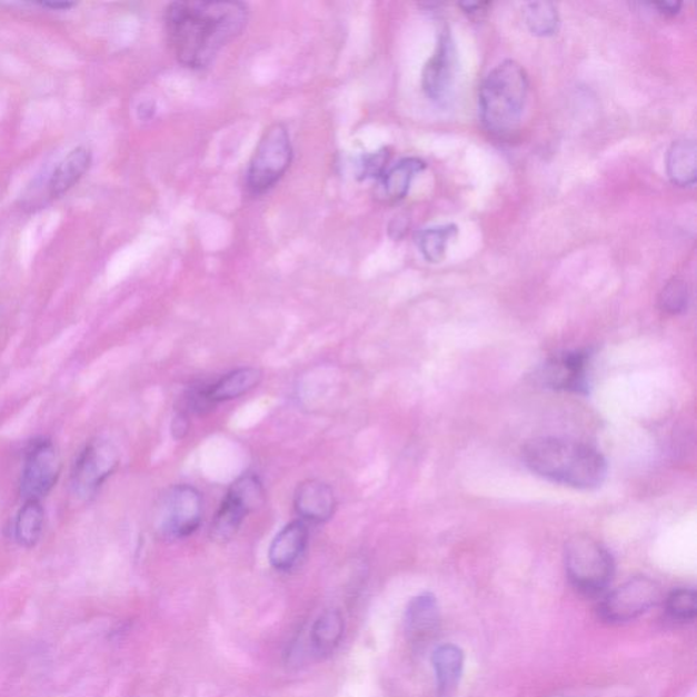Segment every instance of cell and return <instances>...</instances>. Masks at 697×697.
<instances>
[{
	"label": "cell",
	"instance_id": "obj_7",
	"mask_svg": "<svg viewBox=\"0 0 697 697\" xmlns=\"http://www.w3.org/2000/svg\"><path fill=\"white\" fill-rule=\"evenodd\" d=\"M60 472H62V459H60L57 445L47 438L30 442L21 470L22 500H44L57 487Z\"/></svg>",
	"mask_w": 697,
	"mask_h": 697
},
{
	"label": "cell",
	"instance_id": "obj_8",
	"mask_svg": "<svg viewBox=\"0 0 697 697\" xmlns=\"http://www.w3.org/2000/svg\"><path fill=\"white\" fill-rule=\"evenodd\" d=\"M202 496L190 485H178L163 496L157 514V531L162 538L181 539L193 535L202 522Z\"/></svg>",
	"mask_w": 697,
	"mask_h": 697
},
{
	"label": "cell",
	"instance_id": "obj_34",
	"mask_svg": "<svg viewBox=\"0 0 697 697\" xmlns=\"http://www.w3.org/2000/svg\"><path fill=\"white\" fill-rule=\"evenodd\" d=\"M554 697H568V696H554Z\"/></svg>",
	"mask_w": 697,
	"mask_h": 697
},
{
	"label": "cell",
	"instance_id": "obj_12",
	"mask_svg": "<svg viewBox=\"0 0 697 697\" xmlns=\"http://www.w3.org/2000/svg\"><path fill=\"white\" fill-rule=\"evenodd\" d=\"M335 490L322 481L308 480L297 487L295 510L302 522L325 524L336 512Z\"/></svg>",
	"mask_w": 697,
	"mask_h": 697
},
{
	"label": "cell",
	"instance_id": "obj_23",
	"mask_svg": "<svg viewBox=\"0 0 697 697\" xmlns=\"http://www.w3.org/2000/svg\"><path fill=\"white\" fill-rule=\"evenodd\" d=\"M248 514L250 512H248L238 500L227 495L220 510L216 514L213 524H211V539L221 544L230 541V539L238 535Z\"/></svg>",
	"mask_w": 697,
	"mask_h": 697
},
{
	"label": "cell",
	"instance_id": "obj_32",
	"mask_svg": "<svg viewBox=\"0 0 697 697\" xmlns=\"http://www.w3.org/2000/svg\"><path fill=\"white\" fill-rule=\"evenodd\" d=\"M156 107L151 101H145L138 107V117L142 120H149L155 117Z\"/></svg>",
	"mask_w": 697,
	"mask_h": 697
},
{
	"label": "cell",
	"instance_id": "obj_3",
	"mask_svg": "<svg viewBox=\"0 0 697 697\" xmlns=\"http://www.w3.org/2000/svg\"><path fill=\"white\" fill-rule=\"evenodd\" d=\"M529 77L515 60L496 66L481 83L478 109L485 129L500 138L511 137L522 121Z\"/></svg>",
	"mask_w": 697,
	"mask_h": 697
},
{
	"label": "cell",
	"instance_id": "obj_33",
	"mask_svg": "<svg viewBox=\"0 0 697 697\" xmlns=\"http://www.w3.org/2000/svg\"><path fill=\"white\" fill-rule=\"evenodd\" d=\"M41 8L50 9V10H70L74 8L76 3L70 2H41L39 3Z\"/></svg>",
	"mask_w": 697,
	"mask_h": 697
},
{
	"label": "cell",
	"instance_id": "obj_4",
	"mask_svg": "<svg viewBox=\"0 0 697 697\" xmlns=\"http://www.w3.org/2000/svg\"><path fill=\"white\" fill-rule=\"evenodd\" d=\"M564 564L569 584L585 597L599 596L615 577L614 556L589 536L569 539L564 550Z\"/></svg>",
	"mask_w": 697,
	"mask_h": 697
},
{
	"label": "cell",
	"instance_id": "obj_26",
	"mask_svg": "<svg viewBox=\"0 0 697 697\" xmlns=\"http://www.w3.org/2000/svg\"><path fill=\"white\" fill-rule=\"evenodd\" d=\"M666 615L671 621L687 624L695 621L697 615V596L693 589L673 590L665 599Z\"/></svg>",
	"mask_w": 697,
	"mask_h": 697
},
{
	"label": "cell",
	"instance_id": "obj_13",
	"mask_svg": "<svg viewBox=\"0 0 697 697\" xmlns=\"http://www.w3.org/2000/svg\"><path fill=\"white\" fill-rule=\"evenodd\" d=\"M440 609L438 599L430 593L411 598L405 611V629L411 644L424 645L438 634Z\"/></svg>",
	"mask_w": 697,
	"mask_h": 697
},
{
	"label": "cell",
	"instance_id": "obj_15",
	"mask_svg": "<svg viewBox=\"0 0 697 697\" xmlns=\"http://www.w3.org/2000/svg\"><path fill=\"white\" fill-rule=\"evenodd\" d=\"M92 150L78 147L72 149L62 161L58 163L48 181V193L52 199L63 197L72 187L80 183L81 179L92 167Z\"/></svg>",
	"mask_w": 697,
	"mask_h": 697
},
{
	"label": "cell",
	"instance_id": "obj_29",
	"mask_svg": "<svg viewBox=\"0 0 697 697\" xmlns=\"http://www.w3.org/2000/svg\"><path fill=\"white\" fill-rule=\"evenodd\" d=\"M188 428H190V422H188L186 414H179L173 418L172 434L175 439H183L188 432Z\"/></svg>",
	"mask_w": 697,
	"mask_h": 697
},
{
	"label": "cell",
	"instance_id": "obj_17",
	"mask_svg": "<svg viewBox=\"0 0 697 697\" xmlns=\"http://www.w3.org/2000/svg\"><path fill=\"white\" fill-rule=\"evenodd\" d=\"M436 685L440 697L450 696L457 689L465 669V653L457 645H442L432 654Z\"/></svg>",
	"mask_w": 697,
	"mask_h": 697
},
{
	"label": "cell",
	"instance_id": "obj_16",
	"mask_svg": "<svg viewBox=\"0 0 697 697\" xmlns=\"http://www.w3.org/2000/svg\"><path fill=\"white\" fill-rule=\"evenodd\" d=\"M260 380H262V372L259 369L239 368L202 389L203 397L210 408H213L217 404L232 401V399L245 396V394L256 389Z\"/></svg>",
	"mask_w": 697,
	"mask_h": 697
},
{
	"label": "cell",
	"instance_id": "obj_11",
	"mask_svg": "<svg viewBox=\"0 0 697 697\" xmlns=\"http://www.w3.org/2000/svg\"><path fill=\"white\" fill-rule=\"evenodd\" d=\"M587 366L589 355L586 351H568L551 359L542 371L545 385L551 389L586 392Z\"/></svg>",
	"mask_w": 697,
	"mask_h": 697
},
{
	"label": "cell",
	"instance_id": "obj_2",
	"mask_svg": "<svg viewBox=\"0 0 697 697\" xmlns=\"http://www.w3.org/2000/svg\"><path fill=\"white\" fill-rule=\"evenodd\" d=\"M524 460L535 475L575 489L601 487L608 475L603 454L585 442L538 438L527 442Z\"/></svg>",
	"mask_w": 697,
	"mask_h": 697
},
{
	"label": "cell",
	"instance_id": "obj_19",
	"mask_svg": "<svg viewBox=\"0 0 697 697\" xmlns=\"http://www.w3.org/2000/svg\"><path fill=\"white\" fill-rule=\"evenodd\" d=\"M696 143L693 139H680L671 145L666 155V172L673 185L678 187L696 185Z\"/></svg>",
	"mask_w": 697,
	"mask_h": 697
},
{
	"label": "cell",
	"instance_id": "obj_22",
	"mask_svg": "<svg viewBox=\"0 0 697 697\" xmlns=\"http://www.w3.org/2000/svg\"><path fill=\"white\" fill-rule=\"evenodd\" d=\"M458 235V227L454 223L430 227L417 230L415 242L418 251L429 263H440L446 257L448 245Z\"/></svg>",
	"mask_w": 697,
	"mask_h": 697
},
{
	"label": "cell",
	"instance_id": "obj_27",
	"mask_svg": "<svg viewBox=\"0 0 697 697\" xmlns=\"http://www.w3.org/2000/svg\"><path fill=\"white\" fill-rule=\"evenodd\" d=\"M689 290L687 282L680 278H673L665 285L659 295V306L663 311L670 315L683 313L688 308Z\"/></svg>",
	"mask_w": 697,
	"mask_h": 697
},
{
	"label": "cell",
	"instance_id": "obj_18",
	"mask_svg": "<svg viewBox=\"0 0 697 697\" xmlns=\"http://www.w3.org/2000/svg\"><path fill=\"white\" fill-rule=\"evenodd\" d=\"M427 168V163L416 157H408L398 161L396 166L387 168L385 173L380 176L381 197L387 202H399L408 196L411 181L418 173Z\"/></svg>",
	"mask_w": 697,
	"mask_h": 697
},
{
	"label": "cell",
	"instance_id": "obj_6",
	"mask_svg": "<svg viewBox=\"0 0 697 697\" xmlns=\"http://www.w3.org/2000/svg\"><path fill=\"white\" fill-rule=\"evenodd\" d=\"M118 448L106 439H94L82 448L72 465L70 484L78 499L90 500L117 471Z\"/></svg>",
	"mask_w": 697,
	"mask_h": 697
},
{
	"label": "cell",
	"instance_id": "obj_28",
	"mask_svg": "<svg viewBox=\"0 0 697 697\" xmlns=\"http://www.w3.org/2000/svg\"><path fill=\"white\" fill-rule=\"evenodd\" d=\"M390 160L389 151L381 150L378 153L367 156L361 163L362 178L380 179L387 169V162Z\"/></svg>",
	"mask_w": 697,
	"mask_h": 697
},
{
	"label": "cell",
	"instance_id": "obj_21",
	"mask_svg": "<svg viewBox=\"0 0 697 697\" xmlns=\"http://www.w3.org/2000/svg\"><path fill=\"white\" fill-rule=\"evenodd\" d=\"M345 634V620L339 610H326L311 628V646L318 656H329L337 650Z\"/></svg>",
	"mask_w": 697,
	"mask_h": 697
},
{
	"label": "cell",
	"instance_id": "obj_31",
	"mask_svg": "<svg viewBox=\"0 0 697 697\" xmlns=\"http://www.w3.org/2000/svg\"><path fill=\"white\" fill-rule=\"evenodd\" d=\"M489 3H460L459 8L465 11L466 14L472 17H480L484 13H487Z\"/></svg>",
	"mask_w": 697,
	"mask_h": 697
},
{
	"label": "cell",
	"instance_id": "obj_25",
	"mask_svg": "<svg viewBox=\"0 0 697 697\" xmlns=\"http://www.w3.org/2000/svg\"><path fill=\"white\" fill-rule=\"evenodd\" d=\"M238 500L248 512L258 510L265 502V489L262 481L256 475L241 476L229 488L228 494Z\"/></svg>",
	"mask_w": 697,
	"mask_h": 697
},
{
	"label": "cell",
	"instance_id": "obj_9",
	"mask_svg": "<svg viewBox=\"0 0 697 697\" xmlns=\"http://www.w3.org/2000/svg\"><path fill=\"white\" fill-rule=\"evenodd\" d=\"M660 598H663V590L657 581L646 577H636L605 597L599 605V616L610 624L633 621L657 606Z\"/></svg>",
	"mask_w": 697,
	"mask_h": 697
},
{
	"label": "cell",
	"instance_id": "obj_10",
	"mask_svg": "<svg viewBox=\"0 0 697 697\" xmlns=\"http://www.w3.org/2000/svg\"><path fill=\"white\" fill-rule=\"evenodd\" d=\"M458 58L456 42L448 27L441 29L438 46L422 74L424 92L435 104L445 106L451 99L456 84Z\"/></svg>",
	"mask_w": 697,
	"mask_h": 697
},
{
	"label": "cell",
	"instance_id": "obj_30",
	"mask_svg": "<svg viewBox=\"0 0 697 697\" xmlns=\"http://www.w3.org/2000/svg\"><path fill=\"white\" fill-rule=\"evenodd\" d=\"M654 9L658 10V13L664 16H676L680 13L681 3L680 2H658L651 3Z\"/></svg>",
	"mask_w": 697,
	"mask_h": 697
},
{
	"label": "cell",
	"instance_id": "obj_24",
	"mask_svg": "<svg viewBox=\"0 0 697 697\" xmlns=\"http://www.w3.org/2000/svg\"><path fill=\"white\" fill-rule=\"evenodd\" d=\"M524 17L530 32L539 38H549L559 29L560 18L554 3H527L524 8Z\"/></svg>",
	"mask_w": 697,
	"mask_h": 697
},
{
	"label": "cell",
	"instance_id": "obj_5",
	"mask_svg": "<svg viewBox=\"0 0 697 697\" xmlns=\"http://www.w3.org/2000/svg\"><path fill=\"white\" fill-rule=\"evenodd\" d=\"M293 149L287 127L276 123L265 131L246 173V186L252 196H263L287 173Z\"/></svg>",
	"mask_w": 697,
	"mask_h": 697
},
{
	"label": "cell",
	"instance_id": "obj_1",
	"mask_svg": "<svg viewBox=\"0 0 697 697\" xmlns=\"http://www.w3.org/2000/svg\"><path fill=\"white\" fill-rule=\"evenodd\" d=\"M247 21V6L240 2H175L163 16L175 58L193 70L208 68L222 48L241 34Z\"/></svg>",
	"mask_w": 697,
	"mask_h": 697
},
{
	"label": "cell",
	"instance_id": "obj_20",
	"mask_svg": "<svg viewBox=\"0 0 697 697\" xmlns=\"http://www.w3.org/2000/svg\"><path fill=\"white\" fill-rule=\"evenodd\" d=\"M46 510L42 501H23L13 525V538L21 548L32 549L44 535Z\"/></svg>",
	"mask_w": 697,
	"mask_h": 697
},
{
	"label": "cell",
	"instance_id": "obj_14",
	"mask_svg": "<svg viewBox=\"0 0 697 697\" xmlns=\"http://www.w3.org/2000/svg\"><path fill=\"white\" fill-rule=\"evenodd\" d=\"M309 531L302 520H295L278 532L270 545L269 561L278 571H289L301 559L308 545Z\"/></svg>",
	"mask_w": 697,
	"mask_h": 697
}]
</instances>
